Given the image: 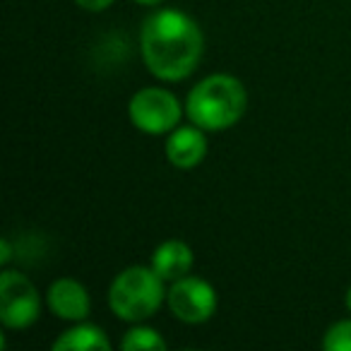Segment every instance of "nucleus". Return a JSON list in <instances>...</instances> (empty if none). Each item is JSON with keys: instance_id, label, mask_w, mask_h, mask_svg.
I'll return each instance as SVG.
<instances>
[{"instance_id": "nucleus-1", "label": "nucleus", "mask_w": 351, "mask_h": 351, "mask_svg": "<svg viewBox=\"0 0 351 351\" xmlns=\"http://www.w3.org/2000/svg\"><path fill=\"white\" fill-rule=\"evenodd\" d=\"M140 49L142 60L154 77L178 82L197 68L205 51V36L186 12L159 10L142 25Z\"/></svg>"}, {"instance_id": "nucleus-2", "label": "nucleus", "mask_w": 351, "mask_h": 351, "mask_svg": "<svg viewBox=\"0 0 351 351\" xmlns=\"http://www.w3.org/2000/svg\"><path fill=\"white\" fill-rule=\"evenodd\" d=\"M248 92L231 75H212L188 94L186 113L202 130H226L243 118Z\"/></svg>"}, {"instance_id": "nucleus-3", "label": "nucleus", "mask_w": 351, "mask_h": 351, "mask_svg": "<svg viewBox=\"0 0 351 351\" xmlns=\"http://www.w3.org/2000/svg\"><path fill=\"white\" fill-rule=\"evenodd\" d=\"M166 298L164 279L154 272V267H128L113 279L108 289V306L116 317L125 322H140L159 311Z\"/></svg>"}, {"instance_id": "nucleus-4", "label": "nucleus", "mask_w": 351, "mask_h": 351, "mask_svg": "<svg viewBox=\"0 0 351 351\" xmlns=\"http://www.w3.org/2000/svg\"><path fill=\"white\" fill-rule=\"evenodd\" d=\"M181 104L169 89L161 87H147L140 89L128 104V116L132 125L149 135H161L171 132L178 121H181Z\"/></svg>"}, {"instance_id": "nucleus-5", "label": "nucleus", "mask_w": 351, "mask_h": 351, "mask_svg": "<svg viewBox=\"0 0 351 351\" xmlns=\"http://www.w3.org/2000/svg\"><path fill=\"white\" fill-rule=\"evenodd\" d=\"M39 291L25 274L5 269L0 274V320L10 330H25L39 317Z\"/></svg>"}, {"instance_id": "nucleus-6", "label": "nucleus", "mask_w": 351, "mask_h": 351, "mask_svg": "<svg viewBox=\"0 0 351 351\" xmlns=\"http://www.w3.org/2000/svg\"><path fill=\"white\" fill-rule=\"evenodd\" d=\"M166 301L169 308L178 320L191 322V325H200V322L210 320L217 311V291L212 284H207L200 277H181L171 284L166 291Z\"/></svg>"}, {"instance_id": "nucleus-7", "label": "nucleus", "mask_w": 351, "mask_h": 351, "mask_svg": "<svg viewBox=\"0 0 351 351\" xmlns=\"http://www.w3.org/2000/svg\"><path fill=\"white\" fill-rule=\"evenodd\" d=\"M49 308L63 320H84L92 311V301L80 282L58 279L49 289Z\"/></svg>"}, {"instance_id": "nucleus-8", "label": "nucleus", "mask_w": 351, "mask_h": 351, "mask_svg": "<svg viewBox=\"0 0 351 351\" xmlns=\"http://www.w3.org/2000/svg\"><path fill=\"white\" fill-rule=\"evenodd\" d=\"M207 156V140L202 128H178L166 140V159L178 169H193Z\"/></svg>"}, {"instance_id": "nucleus-9", "label": "nucleus", "mask_w": 351, "mask_h": 351, "mask_svg": "<svg viewBox=\"0 0 351 351\" xmlns=\"http://www.w3.org/2000/svg\"><path fill=\"white\" fill-rule=\"evenodd\" d=\"M152 267L164 282H176L193 269V250L183 241H164L152 255Z\"/></svg>"}, {"instance_id": "nucleus-10", "label": "nucleus", "mask_w": 351, "mask_h": 351, "mask_svg": "<svg viewBox=\"0 0 351 351\" xmlns=\"http://www.w3.org/2000/svg\"><path fill=\"white\" fill-rule=\"evenodd\" d=\"M56 351H106L111 349V341L97 325H77L73 330H65L53 341Z\"/></svg>"}, {"instance_id": "nucleus-11", "label": "nucleus", "mask_w": 351, "mask_h": 351, "mask_svg": "<svg viewBox=\"0 0 351 351\" xmlns=\"http://www.w3.org/2000/svg\"><path fill=\"white\" fill-rule=\"evenodd\" d=\"M121 346L125 351H164L166 341L152 327H132L130 332H125Z\"/></svg>"}, {"instance_id": "nucleus-12", "label": "nucleus", "mask_w": 351, "mask_h": 351, "mask_svg": "<svg viewBox=\"0 0 351 351\" xmlns=\"http://www.w3.org/2000/svg\"><path fill=\"white\" fill-rule=\"evenodd\" d=\"M322 349L327 351H351V320L335 322L322 337Z\"/></svg>"}, {"instance_id": "nucleus-13", "label": "nucleus", "mask_w": 351, "mask_h": 351, "mask_svg": "<svg viewBox=\"0 0 351 351\" xmlns=\"http://www.w3.org/2000/svg\"><path fill=\"white\" fill-rule=\"evenodd\" d=\"M75 3L89 12H101V10H106L108 5H113V0H75Z\"/></svg>"}, {"instance_id": "nucleus-14", "label": "nucleus", "mask_w": 351, "mask_h": 351, "mask_svg": "<svg viewBox=\"0 0 351 351\" xmlns=\"http://www.w3.org/2000/svg\"><path fill=\"white\" fill-rule=\"evenodd\" d=\"M12 260V248H10V241L3 239L0 241V265H8Z\"/></svg>"}, {"instance_id": "nucleus-15", "label": "nucleus", "mask_w": 351, "mask_h": 351, "mask_svg": "<svg viewBox=\"0 0 351 351\" xmlns=\"http://www.w3.org/2000/svg\"><path fill=\"white\" fill-rule=\"evenodd\" d=\"M135 3H140V5H156L161 0H135Z\"/></svg>"}, {"instance_id": "nucleus-16", "label": "nucleus", "mask_w": 351, "mask_h": 351, "mask_svg": "<svg viewBox=\"0 0 351 351\" xmlns=\"http://www.w3.org/2000/svg\"><path fill=\"white\" fill-rule=\"evenodd\" d=\"M346 308H349V311H351V289H349V291H346Z\"/></svg>"}]
</instances>
